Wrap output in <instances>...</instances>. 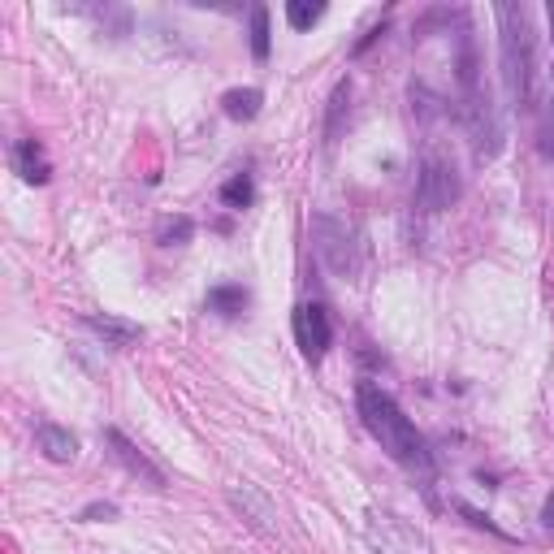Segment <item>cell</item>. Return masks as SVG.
Instances as JSON below:
<instances>
[{
  "label": "cell",
  "instance_id": "cell-1",
  "mask_svg": "<svg viewBox=\"0 0 554 554\" xmlns=\"http://www.w3.org/2000/svg\"><path fill=\"white\" fill-rule=\"evenodd\" d=\"M355 407H360L364 429L381 442V451H386L394 464L407 468L412 477H425V481L433 477V451H429L425 433L412 425V416H407L377 381H360V386H355Z\"/></svg>",
  "mask_w": 554,
  "mask_h": 554
},
{
  "label": "cell",
  "instance_id": "cell-2",
  "mask_svg": "<svg viewBox=\"0 0 554 554\" xmlns=\"http://www.w3.org/2000/svg\"><path fill=\"white\" fill-rule=\"evenodd\" d=\"M455 83H459V122L468 130L472 161L485 165L503 152V122L490 100V87L481 83V61H477V39L464 26L459 31V52H455Z\"/></svg>",
  "mask_w": 554,
  "mask_h": 554
},
{
  "label": "cell",
  "instance_id": "cell-3",
  "mask_svg": "<svg viewBox=\"0 0 554 554\" xmlns=\"http://www.w3.org/2000/svg\"><path fill=\"white\" fill-rule=\"evenodd\" d=\"M498 22V65H503L507 100L520 113L533 109L537 100V26L529 5H494Z\"/></svg>",
  "mask_w": 554,
  "mask_h": 554
},
{
  "label": "cell",
  "instance_id": "cell-4",
  "mask_svg": "<svg viewBox=\"0 0 554 554\" xmlns=\"http://www.w3.org/2000/svg\"><path fill=\"white\" fill-rule=\"evenodd\" d=\"M312 243H316V256L321 265L342 277V282H355L364 269V247H360V234L347 217L338 213H316L312 217Z\"/></svg>",
  "mask_w": 554,
  "mask_h": 554
},
{
  "label": "cell",
  "instance_id": "cell-5",
  "mask_svg": "<svg viewBox=\"0 0 554 554\" xmlns=\"http://www.w3.org/2000/svg\"><path fill=\"white\" fill-rule=\"evenodd\" d=\"M364 542L373 554H438L425 529H416L412 520L394 516V511H368L364 516Z\"/></svg>",
  "mask_w": 554,
  "mask_h": 554
},
{
  "label": "cell",
  "instance_id": "cell-6",
  "mask_svg": "<svg viewBox=\"0 0 554 554\" xmlns=\"http://www.w3.org/2000/svg\"><path fill=\"white\" fill-rule=\"evenodd\" d=\"M459 191H464V187H459L455 165L446 161V156L429 152L425 161H420V178H416V204H420V213H446V208H455Z\"/></svg>",
  "mask_w": 554,
  "mask_h": 554
},
{
  "label": "cell",
  "instance_id": "cell-7",
  "mask_svg": "<svg viewBox=\"0 0 554 554\" xmlns=\"http://www.w3.org/2000/svg\"><path fill=\"white\" fill-rule=\"evenodd\" d=\"M226 498H230V507L239 511V520L247 524V529H256L260 537H277V529H282L277 520H282V516H277V503L260 490V485L234 481V485H226Z\"/></svg>",
  "mask_w": 554,
  "mask_h": 554
},
{
  "label": "cell",
  "instance_id": "cell-8",
  "mask_svg": "<svg viewBox=\"0 0 554 554\" xmlns=\"http://www.w3.org/2000/svg\"><path fill=\"white\" fill-rule=\"evenodd\" d=\"M104 446H109V459H113V464H117V468H122V472H126V477H135L139 485H148V490H156V494H161V490H165V485H169V481H165V472H161V468H156V464H152V459H148V455H143V451H139V446H135V442H130V438H126V433H122V429H104Z\"/></svg>",
  "mask_w": 554,
  "mask_h": 554
},
{
  "label": "cell",
  "instance_id": "cell-9",
  "mask_svg": "<svg viewBox=\"0 0 554 554\" xmlns=\"http://www.w3.org/2000/svg\"><path fill=\"white\" fill-rule=\"evenodd\" d=\"M295 342L303 351V360H325V351L334 347V321L321 303H299L295 308Z\"/></svg>",
  "mask_w": 554,
  "mask_h": 554
},
{
  "label": "cell",
  "instance_id": "cell-10",
  "mask_svg": "<svg viewBox=\"0 0 554 554\" xmlns=\"http://www.w3.org/2000/svg\"><path fill=\"white\" fill-rule=\"evenodd\" d=\"M83 325H87L91 334H96L109 351H135L139 342H143V325L126 321V316H113V312H87Z\"/></svg>",
  "mask_w": 554,
  "mask_h": 554
},
{
  "label": "cell",
  "instance_id": "cell-11",
  "mask_svg": "<svg viewBox=\"0 0 554 554\" xmlns=\"http://www.w3.org/2000/svg\"><path fill=\"white\" fill-rule=\"evenodd\" d=\"M35 446L48 464H74L78 459V438L65 425H52V420H39L35 425Z\"/></svg>",
  "mask_w": 554,
  "mask_h": 554
},
{
  "label": "cell",
  "instance_id": "cell-12",
  "mask_svg": "<svg viewBox=\"0 0 554 554\" xmlns=\"http://www.w3.org/2000/svg\"><path fill=\"white\" fill-rule=\"evenodd\" d=\"M9 156H13V169H18V178L31 182V187H44V182L52 178V165H48L44 143H39V139H18Z\"/></svg>",
  "mask_w": 554,
  "mask_h": 554
},
{
  "label": "cell",
  "instance_id": "cell-13",
  "mask_svg": "<svg viewBox=\"0 0 554 554\" xmlns=\"http://www.w3.org/2000/svg\"><path fill=\"white\" fill-rule=\"evenodd\" d=\"M208 312H217V316H226V321H234V316H243L247 312V303H252V295H247V286L239 282H221L208 290Z\"/></svg>",
  "mask_w": 554,
  "mask_h": 554
},
{
  "label": "cell",
  "instance_id": "cell-14",
  "mask_svg": "<svg viewBox=\"0 0 554 554\" xmlns=\"http://www.w3.org/2000/svg\"><path fill=\"white\" fill-rule=\"evenodd\" d=\"M260 104H265V91L260 87H230L221 96V113L230 122H252V117H260Z\"/></svg>",
  "mask_w": 554,
  "mask_h": 554
},
{
  "label": "cell",
  "instance_id": "cell-15",
  "mask_svg": "<svg viewBox=\"0 0 554 554\" xmlns=\"http://www.w3.org/2000/svg\"><path fill=\"white\" fill-rule=\"evenodd\" d=\"M347 104H351V78H338L334 91H329V109H325V148L338 143L342 122H347Z\"/></svg>",
  "mask_w": 554,
  "mask_h": 554
},
{
  "label": "cell",
  "instance_id": "cell-16",
  "mask_svg": "<svg viewBox=\"0 0 554 554\" xmlns=\"http://www.w3.org/2000/svg\"><path fill=\"white\" fill-rule=\"evenodd\" d=\"M217 195L230 213H243V208H252V200H256V182H252V174H234V178L221 182Z\"/></svg>",
  "mask_w": 554,
  "mask_h": 554
},
{
  "label": "cell",
  "instance_id": "cell-17",
  "mask_svg": "<svg viewBox=\"0 0 554 554\" xmlns=\"http://www.w3.org/2000/svg\"><path fill=\"white\" fill-rule=\"evenodd\" d=\"M191 239H195V221L187 213L161 217V226H156V243L161 247H187Z\"/></svg>",
  "mask_w": 554,
  "mask_h": 554
},
{
  "label": "cell",
  "instance_id": "cell-18",
  "mask_svg": "<svg viewBox=\"0 0 554 554\" xmlns=\"http://www.w3.org/2000/svg\"><path fill=\"white\" fill-rule=\"evenodd\" d=\"M252 57L256 61H265L269 57V48H273V31H269V9L265 5H252Z\"/></svg>",
  "mask_w": 554,
  "mask_h": 554
},
{
  "label": "cell",
  "instance_id": "cell-19",
  "mask_svg": "<svg viewBox=\"0 0 554 554\" xmlns=\"http://www.w3.org/2000/svg\"><path fill=\"white\" fill-rule=\"evenodd\" d=\"M321 18H325L321 0H290V5H286V22L295 26V31H312Z\"/></svg>",
  "mask_w": 554,
  "mask_h": 554
},
{
  "label": "cell",
  "instance_id": "cell-20",
  "mask_svg": "<svg viewBox=\"0 0 554 554\" xmlns=\"http://www.w3.org/2000/svg\"><path fill=\"white\" fill-rule=\"evenodd\" d=\"M546 18H550V39H554V5L546 9ZM537 152H542V161H554V91H550V113L542 122V135H537Z\"/></svg>",
  "mask_w": 554,
  "mask_h": 554
},
{
  "label": "cell",
  "instance_id": "cell-21",
  "mask_svg": "<svg viewBox=\"0 0 554 554\" xmlns=\"http://www.w3.org/2000/svg\"><path fill=\"white\" fill-rule=\"evenodd\" d=\"M78 520H83V524H96V520H117V507H113V503H87L83 511H78Z\"/></svg>",
  "mask_w": 554,
  "mask_h": 554
},
{
  "label": "cell",
  "instance_id": "cell-22",
  "mask_svg": "<svg viewBox=\"0 0 554 554\" xmlns=\"http://www.w3.org/2000/svg\"><path fill=\"white\" fill-rule=\"evenodd\" d=\"M459 516H468L472 524H477V529H490L494 537H503V542H507V533H503V529H498V524H494L490 516H481V511H477V507H468V503H459Z\"/></svg>",
  "mask_w": 554,
  "mask_h": 554
},
{
  "label": "cell",
  "instance_id": "cell-23",
  "mask_svg": "<svg viewBox=\"0 0 554 554\" xmlns=\"http://www.w3.org/2000/svg\"><path fill=\"white\" fill-rule=\"evenodd\" d=\"M542 520H546V529L554 533V494L546 498V507H542Z\"/></svg>",
  "mask_w": 554,
  "mask_h": 554
}]
</instances>
